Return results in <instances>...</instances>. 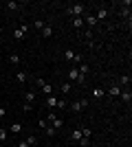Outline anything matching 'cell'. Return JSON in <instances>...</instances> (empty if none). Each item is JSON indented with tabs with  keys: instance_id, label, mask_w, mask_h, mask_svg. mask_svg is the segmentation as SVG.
Wrapping results in <instances>:
<instances>
[{
	"instance_id": "obj_34",
	"label": "cell",
	"mask_w": 132,
	"mask_h": 147,
	"mask_svg": "<svg viewBox=\"0 0 132 147\" xmlns=\"http://www.w3.org/2000/svg\"><path fill=\"white\" fill-rule=\"evenodd\" d=\"M5 117V108H0V119Z\"/></svg>"
},
{
	"instance_id": "obj_29",
	"label": "cell",
	"mask_w": 132,
	"mask_h": 147,
	"mask_svg": "<svg viewBox=\"0 0 132 147\" xmlns=\"http://www.w3.org/2000/svg\"><path fill=\"white\" fill-rule=\"evenodd\" d=\"M40 127L46 129V127H49V121H46V119H40Z\"/></svg>"
},
{
	"instance_id": "obj_5",
	"label": "cell",
	"mask_w": 132,
	"mask_h": 147,
	"mask_svg": "<svg viewBox=\"0 0 132 147\" xmlns=\"http://www.w3.org/2000/svg\"><path fill=\"white\" fill-rule=\"evenodd\" d=\"M106 94H108L110 99H114V97H119V94H121V88L117 86V84H112V86L108 88V92H106Z\"/></svg>"
},
{
	"instance_id": "obj_3",
	"label": "cell",
	"mask_w": 132,
	"mask_h": 147,
	"mask_svg": "<svg viewBox=\"0 0 132 147\" xmlns=\"http://www.w3.org/2000/svg\"><path fill=\"white\" fill-rule=\"evenodd\" d=\"M130 81H132L130 75H121L119 79H117V86H119V88H128V86H130Z\"/></svg>"
},
{
	"instance_id": "obj_9",
	"label": "cell",
	"mask_w": 132,
	"mask_h": 147,
	"mask_svg": "<svg viewBox=\"0 0 132 147\" xmlns=\"http://www.w3.org/2000/svg\"><path fill=\"white\" fill-rule=\"evenodd\" d=\"M75 55H77V53H75L73 49H66V51H64V59H68V61L75 59Z\"/></svg>"
},
{
	"instance_id": "obj_18",
	"label": "cell",
	"mask_w": 132,
	"mask_h": 147,
	"mask_svg": "<svg viewBox=\"0 0 132 147\" xmlns=\"http://www.w3.org/2000/svg\"><path fill=\"white\" fill-rule=\"evenodd\" d=\"M24 101L26 103H33V101H35V92H31V90L24 92Z\"/></svg>"
},
{
	"instance_id": "obj_12",
	"label": "cell",
	"mask_w": 132,
	"mask_h": 147,
	"mask_svg": "<svg viewBox=\"0 0 132 147\" xmlns=\"http://www.w3.org/2000/svg\"><path fill=\"white\" fill-rule=\"evenodd\" d=\"M106 16H108V11L104 9V7H99V9H97V16H95V18H97V22H99V20H104Z\"/></svg>"
},
{
	"instance_id": "obj_2",
	"label": "cell",
	"mask_w": 132,
	"mask_h": 147,
	"mask_svg": "<svg viewBox=\"0 0 132 147\" xmlns=\"http://www.w3.org/2000/svg\"><path fill=\"white\" fill-rule=\"evenodd\" d=\"M68 79L70 81H77V84H84V79H82V75H79V70H77V66H73L68 70Z\"/></svg>"
},
{
	"instance_id": "obj_28",
	"label": "cell",
	"mask_w": 132,
	"mask_h": 147,
	"mask_svg": "<svg viewBox=\"0 0 132 147\" xmlns=\"http://www.w3.org/2000/svg\"><path fill=\"white\" fill-rule=\"evenodd\" d=\"M44 132H46V136H49V138H51V136H55V129L51 127V125H49V127H46V129H44Z\"/></svg>"
},
{
	"instance_id": "obj_15",
	"label": "cell",
	"mask_w": 132,
	"mask_h": 147,
	"mask_svg": "<svg viewBox=\"0 0 132 147\" xmlns=\"http://www.w3.org/2000/svg\"><path fill=\"white\" fill-rule=\"evenodd\" d=\"M9 64H13V66H18V64H20V55H18V53H11V55H9Z\"/></svg>"
},
{
	"instance_id": "obj_8",
	"label": "cell",
	"mask_w": 132,
	"mask_h": 147,
	"mask_svg": "<svg viewBox=\"0 0 132 147\" xmlns=\"http://www.w3.org/2000/svg\"><path fill=\"white\" fill-rule=\"evenodd\" d=\"M57 101H60V99L53 97V94H49V97H46V105H49V108H57Z\"/></svg>"
},
{
	"instance_id": "obj_19",
	"label": "cell",
	"mask_w": 132,
	"mask_h": 147,
	"mask_svg": "<svg viewBox=\"0 0 132 147\" xmlns=\"http://www.w3.org/2000/svg\"><path fill=\"white\" fill-rule=\"evenodd\" d=\"M9 132H11V134H20V132H22V125H20V123H13L11 127H9Z\"/></svg>"
},
{
	"instance_id": "obj_21",
	"label": "cell",
	"mask_w": 132,
	"mask_h": 147,
	"mask_svg": "<svg viewBox=\"0 0 132 147\" xmlns=\"http://www.w3.org/2000/svg\"><path fill=\"white\" fill-rule=\"evenodd\" d=\"M73 26H75V29H82L84 26V18H73Z\"/></svg>"
},
{
	"instance_id": "obj_11",
	"label": "cell",
	"mask_w": 132,
	"mask_h": 147,
	"mask_svg": "<svg viewBox=\"0 0 132 147\" xmlns=\"http://www.w3.org/2000/svg\"><path fill=\"white\" fill-rule=\"evenodd\" d=\"M51 35H53V26L44 24V26H42V37H51Z\"/></svg>"
},
{
	"instance_id": "obj_22",
	"label": "cell",
	"mask_w": 132,
	"mask_h": 147,
	"mask_svg": "<svg viewBox=\"0 0 132 147\" xmlns=\"http://www.w3.org/2000/svg\"><path fill=\"white\" fill-rule=\"evenodd\" d=\"M16 79H18V84H24V81H26V75L22 73V70H20V73L16 75Z\"/></svg>"
},
{
	"instance_id": "obj_33",
	"label": "cell",
	"mask_w": 132,
	"mask_h": 147,
	"mask_svg": "<svg viewBox=\"0 0 132 147\" xmlns=\"http://www.w3.org/2000/svg\"><path fill=\"white\" fill-rule=\"evenodd\" d=\"M16 147H29V143H26V141H22V143H18Z\"/></svg>"
},
{
	"instance_id": "obj_1",
	"label": "cell",
	"mask_w": 132,
	"mask_h": 147,
	"mask_svg": "<svg viewBox=\"0 0 132 147\" xmlns=\"http://www.w3.org/2000/svg\"><path fill=\"white\" fill-rule=\"evenodd\" d=\"M66 11L70 13V16H73V18H82V13L86 11V7L82 5V2H77V5H73V7H68V9H66Z\"/></svg>"
},
{
	"instance_id": "obj_10",
	"label": "cell",
	"mask_w": 132,
	"mask_h": 147,
	"mask_svg": "<svg viewBox=\"0 0 132 147\" xmlns=\"http://www.w3.org/2000/svg\"><path fill=\"white\" fill-rule=\"evenodd\" d=\"M104 97H106V92L101 90V88H95V90H93V99H97V101H99V99H104Z\"/></svg>"
},
{
	"instance_id": "obj_25",
	"label": "cell",
	"mask_w": 132,
	"mask_h": 147,
	"mask_svg": "<svg viewBox=\"0 0 132 147\" xmlns=\"http://www.w3.org/2000/svg\"><path fill=\"white\" fill-rule=\"evenodd\" d=\"M70 108H73V112H79V110H82V103H79V101H73Z\"/></svg>"
},
{
	"instance_id": "obj_35",
	"label": "cell",
	"mask_w": 132,
	"mask_h": 147,
	"mask_svg": "<svg viewBox=\"0 0 132 147\" xmlns=\"http://www.w3.org/2000/svg\"><path fill=\"white\" fill-rule=\"evenodd\" d=\"M0 42H2V26H0Z\"/></svg>"
},
{
	"instance_id": "obj_36",
	"label": "cell",
	"mask_w": 132,
	"mask_h": 147,
	"mask_svg": "<svg viewBox=\"0 0 132 147\" xmlns=\"http://www.w3.org/2000/svg\"><path fill=\"white\" fill-rule=\"evenodd\" d=\"M0 127H2V119H0Z\"/></svg>"
},
{
	"instance_id": "obj_30",
	"label": "cell",
	"mask_w": 132,
	"mask_h": 147,
	"mask_svg": "<svg viewBox=\"0 0 132 147\" xmlns=\"http://www.w3.org/2000/svg\"><path fill=\"white\" fill-rule=\"evenodd\" d=\"M44 84H46V81H44V79H42V77H38V79H35V86H38V88H42V86H44Z\"/></svg>"
},
{
	"instance_id": "obj_20",
	"label": "cell",
	"mask_w": 132,
	"mask_h": 147,
	"mask_svg": "<svg viewBox=\"0 0 132 147\" xmlns=\"http://www.w3.org/2000/svg\"><path fill=\"white\" fill-rule=\"evenodd\" d=\"M40 90H42L44 94H46V97H49V94H53V86H51V84H44V86L40 88Z\"/></svg>"
},
{
	"instance_id": "obj_16",
	"label": "cell",
	"mask_w": 132,
	"mask_h": 147,
	"mask_svg": "<svg viewBox=\"0 0 132 147\" xmlns=\"http://www.w3.org/2000/svg\"><path fill=\"white\" fill-rule=\"evenodd\" d=\"M7 9H9V11H18L20 5L16 2V0H9V2H7Z\"/></svg>"
},
{
	"instance_id": "obj_26",
	"label": "cell",
	"mask_w": 132,
	"mask_h": 147,
	"mask_svg": "<svg viewBox=\"0 0 132 147\" xmlns=\"http://www.w3.org/2000/svg\"><path fill=\"white\" fill-rule=\"evenodd\" d=\"M46 24V22H44V20H35V22H33V26H35V29L38 31H42V26Z\"/></svg>"
},
{
	"instance_id": "obj_31",
	"label": "cell",
	"mask_w": 132,
	"mask_h": 147,
	"mask_svg": "<svg viewBox=\"0 0 132 147\" xmlns=\"http://www.w3.org/2000/svg\"><path fill=\"white\" fill-rule=\"evenodd\" d=\"M57 108H60V110H64V108H66V101H64V99H60V101H57Z\"/></svg>"
},
{
	"instance_id": "obj_17",
	"label": "cell",
	"mask_w": 132,
	"mask_h": 147,
	"mask_svg": "<svg viewBox=\"0 0 132 147\" xmlns=\"http://www.w3.org/2000/svg\"><path fill=\"white\" fill-rule=\"evenodd\" d=\"M70 138H73L75 143L82 141V127H79V129H73V136H70Z\"/></svg>"
},
{
	"instance_id": "obj_27",
	"label": "cell",
	"mask_w": 132,
	"mask_h": 147,
	"mask_svg": "<svg viewBox=\"0 0 132 147\" xmlns=\"http://www.w3.org/2000/svg\"><path fill=\"white\" fill-rule=\"evenodd\" d=\"M33 110V103H26V101H24V103H22V112H31Z\"/></svg>"
},
{
	"instance_id": "obj_6",
	"label": "cell",
	"mask_w": 132,
	"mask_h": 147,
	"mask_svg": "<svg viewBox=\"0 0 132 147\" xmlns=\"http://www.w3.org/2000/svg\"><path fill=\"white\" fill-rule=\"evenodd\" d=\"M119 97H121V101L130 103V101H132V92H130V90H121V94H119Z\"/></svg>"
},
{
	"instance_id": "obj_4",
	"label": "cell",
	"mask_w": 132,
	"mask_h": 147,
	"mask_svg": "<svg viewBox=\"0 0 132 147\" xmlns=\"http://www.w3.org/2000/svg\"><path fill=\"white\" fill-rule=\"evenodd\" d=\"M26 31H29V26L26 24H22V26H18V29L13 31V37H16V40H22V37L26 35Z\"/></svg>"
},
{
	"instance_id": "obj_7",
	"label": "cell",
	"mask_w": 132,
	"mask_h": 147,
	"mask_svg": "<svg viewBox=\"0 0 132 147\" xmlns=\"http://www.w3.org/2000/svg\"><path fill=\"white\" fill-rule=\"evenodd\" d=\"M60 90H62V94H70V90H73V86H70V81H64L62 86H60Z\"/></svg>"
},
{
	"instance_id": "obj_14",
	"label": "cell",
	"mask_w": 132,
	"mask_h": 147,
	"mask_svg": "<svg viewBox=\"0 0 132 147\" xmlns=\"http://www.w3.org/2000/svg\"><path fill=\"white\" fill-rule=\"evenodd\" d=\"M84 24L95 26V24H97V18H95V16H86V18H84Z\"/></svg>"
},
{
	"instance_id": "obj_24",
	"label": "cell",
	"mask_w": 132,
	"mask_h": 147,
	"mask_svg": "<svg viewBox=\"0 0 132 147\" xmlns=\"http://www.w3.org/2000/svg\"><path fill=\"white\" fill-rule=\"evenodd\" d=\"M7 138H9V132H7V129H0V141L7 143Z\"/></svg>"
},
{
	"instance_id": "obj_32",
	"label": "cell",
	"mask_w": 132,
	"mask_h": 147,
	"mask_svg": "<svg viewBox=\"0 0 132 147\" xmlns=\"http://www.w3.org/2000/svg\"><path fill=\"white\" fill-rule=\"evenodd\" d=\"M79 103H82V110H84V108H88V103H90V101H88V99H82Z\"/></svg>"
},
{
	"instance_id": "obj_23",
	"label": "cell",
	"mask_w": 132,
	"mask_h": 147,
	"mask_svg": "<svg viewBox=\"0 0 132 147\" xmlns=\"http://www.w3.org/2000/svg\"><path fill=\"white\" fill-rule=\"evenodd\" d=\"M77 145H79V147H88V145H90V138H86V136H82V141L77 143Z\"/></svg>"
},
{
	"instance_id": "obj_13",
	"label": "cell",
	"mask_w": 132,
	"mask_h": 147,
	"mask_svg": "<svg viewBox=\"0 0 132 147\" xmlns=\"http://www.w3.org/2000/svg\"><path fill=\"white\" fill-rule=\"evenodd\" d=\"M26 143H29V147H38V136L29 134V136H26Z\"/></svg>"
}]
</instances>
